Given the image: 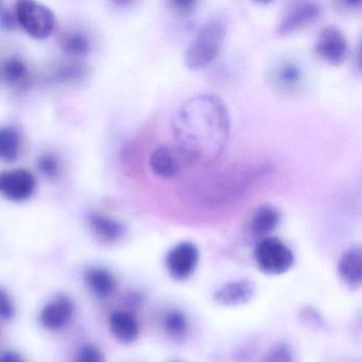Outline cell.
<instances>
[{
	"mask_svg": "<svg viewBox=\"0 0 362 362\" xmlns=\"http://www.w3.org/2000/svg\"><path fill=\"white\" fill-rule=\"evenodd\" d=\"M110 327L115 338L122 343L134 342L139 336V321L128 311H115L112 313Z\"/></svg>",
	"mask_w": 362,
	"mask_h": 362,
	"instance_id": "14",
	"label": "cell"
},
{
	"mask_svg": "<svg viewBox=\"0 0 362 362\" xmlns=\"http://www.w3.org/2000/svg\"><path fill=\"white\" fill-rule=\"evenodd\" d=\"M37 167L46 177H54L58 175L59 163L54 156L46 154V156H41L37 160Z\"/></svg>",
	"mask_w": 362,
	"mask_h": 362,
	"instance_id": "25",
	"label": "cell"
},
{
	"mask_svg": "<svg viewBox=\"0 0 362 362\" xmlns=\"http://www.w3.org/2000/svg\"><path fill=\"white\" fill-rule=\"evenodd\" d=\"M347 41L340 29L329 26L324 28L317 37L315 52L328 64L339 65L347 54Z\"/></svg>",
	"mask_w": 362,
	"mask_h": 362,
	"instance_id": "9",
	"label": "cell"
},
{
	"mask_svg": "<svg viewBox=\"0 0 362 362\" xmlns=\"http://www.w3.org/2000/svg\"><path fill=\"white\" fill-rule=\"evenodd\" d=\"M22 149L20 133L12 127H0V160L11 163L18 160Z\"/></svg>",
	"mask_w": 362,
	"mask_h": 362,
	"instance_id": "19",
	"label": "cell"
},
{
	"mask_svg": "<svg viewBox=\"0 0 362 362\" xmlns=\"http://www.w3.org/2000/svg\"><path fill=\"white\" fill-rule=\"evenodd\" d=\"M37 187L35 175L25 169H12L0 173V194L12 201L30 198Z\"/></svg>",
	"mask_w": 362,
	"mask_h": 362,
	"instance_id": "8",
	"label": "cell"
},
{
	"mask_svg": "<svg viewBox=\"0 0 362 362\" xmlns=\"http://www.w3.org/2000/svg\"><path fill=\"white\" fill-rule=\"evenodd\" d=\"M200 253L194 243L189 241L177 243L169 251L166 266L169 274L177 281L189 279L198 267Z\"/></svg>",
	"mask_w": 362,
	"mask_h": 362,
	"instance_id": "7",
	"label": "cell"
},
{
	"mask_svg": "<svg viewBox=\"0 0 362 362\" xmlns=\"http://www.w3.org/2000/svg\"><path fill=\"white\" fill-rule=\"evenodd\" d=\"M270 79L277 90L286 93L296 92L302 86L304 71L296 61L284 59L271 69Z\"/></svg>",
	"mask_w": 362,
	"mask_h": 362,
	"instance_id": "11",
	"label": "cell"
},
{
	"mask_svg": "<svg viewBox=\"0 0 362 362\" xmlns=\"http://www.w3.org/2000/svg\"><path fill=\"white\" fill-rule=\"evenodd\" d=\"M256 287L249 279H239L222 286L215 292L214 300L222 306H239L247 304L255 296Z\"/></svg>",
	"mask_w": 362,
	"mask_h": 362,
	"instance_id": "12",
	"label": "cell"
},
{
	"mask_svg": "<svg viewBox=\"0 0 362 362\" xmlns=\"http://www.w3.org/2000/svg\"><path fill=\"white\" fill-rule=\"evenodd\" d=\"M86 284L93 293L99 298H107L113 293L116 287L115 279L105 268H92L86 272Z\"/></svg>",
	"mask_w": 362,
	"mask_h": 362,
	"instance_id": "17",
	"label": "cell"
},
{
	"mask_svg": "<svg viewBox=\"0 0 362 362\" xmlns=\"http://www.w3.org/2000/svg\"><path fill=\"white\" fill-rule=\"evenodd\" d=\"M0 362H25V360L16 351H8L0 355Z\"/></svg>",
	"mask_w": 362,
	"mask_h": 362,
	"instance_id": "28",
	"label": "cell"
},
{
	"mask_svg": "<svg viewBox=\"0 0 362 362\" xmlns=\"http://www.w3.org/2000/svg\"><path fill=\"white\" fill-rule=\"evenodd\" d=\"M5 79L11 84H21L26 80L28 71L22 60L11 58L5 63L3 67Z\"/></svg>",
	"mask_w": 362,
	"mask_h": 362,
	"instance_id": "22",
	"label": "cell"
},
{
	"mask_svg": "<svg viewBox=\"0 0 362 362\" xmlns=\"http://www.w3.org/2000/svg\"><path fill=\"white\" fill-rule=\"evenodd\" d=\"M90 224L93 232L107 243L119 240L124 235V226L122 222L109 216L94 214L90 216Z\"/></svg>",
	"mask_w": 362,
	"mask_h": 362,
	"instance_id": "15",
	"label": "cell"
},
{
	"mask_svg": "<svg viewBox=\"0 0 362 362\" xmlns=\"http://www.w3.org/2000/svg\"><path fill=\"white\" fill-rule=\"evenodd\" d=\"M150 167L158 177H175L180 170L179 162L175 154L168 148L160 146L152 152L150 156Z\"/></svg>",
	"mask_w": 362,
	"mask_h": 362,
	"instance_id": "16",
	"label": "cell"
},
{
	"mask_svg": "<svg viewBox=\"0 0 362 362\" xmlns=\"http://www.w3.org/2000/svg\"><path fill=\"white\" fill-rule=\"evenodd\" d=\"M226 103L215 95H199L180 107L173 119L179 156L188 164L206 167L221 156L230 136Z\"/></svg>",
	"mask_w": 362,
	"mask_h": 362,
	"instance_id": "1",
	"label": "cell"
},
{
	"mask_svg": "<svg viewBox=\"0 0 362 362\" xmlns=\"http://www.w3.org/2000/svg\"><path fill=\"white\" fill-rule=\"evenodd\" d=\"M75 313L73 300L66 296H58L44 306L40 321L46 329L57 332L69 325Z\"/></svg>",
	"mask_w": 362,
	"mask_h": 362,
	"instance_id": "10",
	"label": "cell"
},
{
	"mask_svg": "<svg viewBox=\"0 0 362 362\" xmlns=\"http://www.w3.org/2000/svg\"><path fill=\"white\" fill-rule=\"evenodd\" d=\"M16 18L21 27L35 39H47L56 31L57 18L54 12L46 6L35 1H18L16 5Z\"/></svg>",
	"mask_w": 362,
	"mask_h": 362,
	"instance_id": "4",
	"label": "cell"
},
{
	"mask_svg": "<svg viewBox=\"0 0 362 362\" xmlns=\"http://www.w3.org/2000/svg\"><path fill=\"white\" fill-rule=\"evenodd\" d=\"M173 6L179 13L185 16V14L192 13L196 3H194V1H180V3L179 1H175V3H173Z\"/></svg>",
	"mask_w": 362,
	"mask_h": 362,
	"instance_id": "27",
	"label": "cell"
},
{
	"mask_svg": "<svg viewBox=\"0 0 362 362\" xmlns=\"http://www.w3.org/2000/svg\"><path fill=\"white\" fill-rule=\"evenodd\" d=\"M16 315L13 300L6 290L0 288V319L10 320Z\"/></svg>",
	"mask_w": 362,
	"mask_h": 362,
	"instance_id": "26",
	"label": "cell"
},
{
	"mask_svg": "<svg viewBox=\"0 0 362 362\" xmlns=\"http://www.w3.org/2000/svg\"><path fill=\"white\" fill-rule=\"evenodd\" d=\"M264 169L247 165H234L207 177L198 187L199 200L206 203L224 202L245 192Z\"/></svg>",
	"mask_w": 362,
	"mask_h": 362,
	"instance_id": "2",
	"label": "cell"
},
{
	"mask_svg": "<svg viewBox=\"0 0 362 362\" xmlns=\"http://www.w3.org/2000/svg\"><path fill=\"white\" fill-rule=\"evenodd\" d=\"M164 328L169 336L182 338L188 329V322L185 315L180 310H171L164 317Z\"/></svg>",
	"mask_w": 362,
	"mask_h": 362,
	"instance_id": "21",
	"label": "cell"
},
{
	"mask_svg": "<svg viewBox=\"0 0 362 362\" xmlns=\"http://www.w3.org/2000/svg\"><path fill=\"white\" fill-rule=\"evenodd\" d=\"M60 43L64 52L71 56H83L90 49V40L84 33L79 31L63 33Z\"/></svg>",
	"mask_w": 362,
	"mask_h": 362,
	"instance_id": "20",
	"label": "cell"
},
{
	"mask_svg": "<svg viewBox=\"0 0 362 362\" xmlns=\"http://www.w3.org/2000/svg\"><path fill=\"white\" fill-rule=\"evenodd\" d=\"M77 362H105V357L96 345L86 344L78 354Z\"/></svg>",
	"mask_w": 362,
	"mask_h": 362,
	"instance_id": "24",
	"label": "cell"
},
{
	"mask_svg": "<svg viewBox=\"0 0 362 362\" xmlns=\"http://www.w3.org/2000/svg\"><path fill=\"white\" fill-rule=\"evenodd\" d=\"M322 7L315 1H296L290 4L281 14L277 25L276 33L279 35L296 33L319 20Z\"/></svg>",
	"mask_w": 362,
	"mask_h": 362,
	"instance_id": "6",
	"label": "cell"
},
{
	"mask_svg": "<svg viewBox=\"0 0 362 362\" xmlns=\"http://www.w3.org/2000/svg\"><path fill=\"white\" fill-rule=\"evenodd\" d=\"M281 215L274 207L264 205L259 207L252 218V232L256 236H266L279 226Z\"/></svg>",
	"mask_w": 362,
	"mask_h": 362,
	"instance_id": "18",
	"label": "cell"
},
{
	"mask_svg": "<svg viewBox=\"0 0 362 362\" xmlns=\"http://www.w3.org/2000/svg\"><path fill=\"white\" fill-rule=\"evenodd\" d=\"M226 31L228 25L222 16H214L207 20L188 45L186 66L192 71H199L211 64L223 46Z\"/></svg>",
	"mask_w": 362,
	"mask_h": 362,
	"instance_id": "3",
	"label": "cell"
},
{
	"mask_svg": "<svg viewBox=\"0 0 362 362\" xmlns=\"http://www.w3.org/2000/svg\"><path fill=\"white\" fill-rule=\"evenodd\" d=\"M264 362H294L293 354L288 345L279 344L268 354Z\"/></svg>",
	"mask_w": 362,
	"mask_h": 362,
	"instance_id": "23",
	"label": "cell"
},
{
	"mask_svg": "<svg viewBox=\"0 0 362 362\" xmlns=\"http://www.w3.org/2000/svg\"><path fill=\"white\" fill-rule=\"evenodd\" d=\"M338 272L349 287H360L362 283V253L359 247H351L343 253L339 262Z\"/></svg>",
	"mask_w": 362,
	"mask_h": 362,
	"instance_id": "13",
	"label": "cell"
},
{
	"mask_svg": "<svg viewBox=\"0 0 362 362\" xmlns=\"http://www.w3.org/2000/svg\"><path fill=\"white\" fill-rule=\"evenodd\" d=\"M254 255L258 268L266 274H284L293 266V253L276 237L262 238L256 245Z\"/></svg>",
	"mask_w": 362,
	"mask_h": 362,
	"instance_id": "5",
	"label": "cell"
}]
</instances>
